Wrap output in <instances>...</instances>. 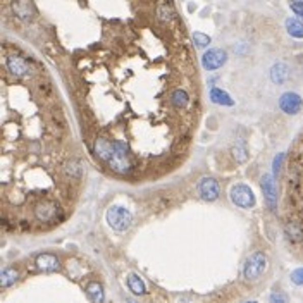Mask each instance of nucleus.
<instances>
[{
	"instance_id": "obj_1",
	"label": "nucleus",
	"mask_w": 303,
	"mask_h": 303,
	"mask_svg": "<svg viewBox=\"0 0 303 303\" xmlns=\"http://www.w3.org/2000/svg\"><path fill=\"white\" fill-rule=\"evenodd\" d=\"M95 155L100 160L107 162L108 167L114 171L116 174L128 176L133 174L136 169V162L131 153L129 147L121 140H108L105 136L95 138L93 143Z\"/></svg>"
},
{
	"instance_id": "obj_2",
	"label": "nucleus",
	"mask_w": 303,
	"mask_h": 303,
	"mask_svg": "<svg viewBox=\"0 0 303 303\" xmlns=\"http://www.w3.org/2000/svg\"><path fill=\"white\" fill-rule=\"evenodd\" d=\"M33 214L40 223H61L64 219V212H62L61 203L56 200H40L35 203L33 207Z\"/></svg>"
},
{
	"instance_id": "obj_3",
	"label": "nucleus",
	"mask_w": 303,
	"mask_h": 303,
	"mask_svg": "<svg viewBox=\"0 0 303 303\" xmlns=\"http://www.w3.org/2000/svg\"><path fill=\"white\" fill-rule=\"evenodd\" d=\"M107 223L114 231L123 233L129 228L131 223H133V215L128 209L121 205H112L111 209L107 210Z\"/></svg>"
},
{
	"instance_id": "obj_4",
	"label": "nucleus",
	"mask_w": 303,
	"mask_h": 303,
	"mask_svg": "<svg viewBox=\"0 0 303 303\" xmlns=\"http://www.w3.org/2000/svg\"><path fill=\"white\" fill-rule=\"evenodd\" d=\"M267 267V257L264 252H255L248 257V260L245 262V267H243V276H245L246 281H257L262 274L265 272Z\"/></svg>"
},
{
	"instance_id": "obj_5",
	"label": "nucleus",
	"mask_w": 303,
	"mask_h": 303,
	"mask_svg": "<svg viewBox=\"0 0 303 303\" xmlns=\"http://www.w3.org/2000/svg\"><path fill=\"white\" fill-rule=\"evenodd\" d=\"M229 198L236 207H241V209H252L255 205V195H253L252 188L246 186V184H234V186L229 189Z\"/></svg>"
},
{
	"instance_id": "obj_6",
	"label": "nucleus",
	"mask_w": 303,
	"mask_h": 303,
	"mask_svg": "<svg viewBox=\"0 0 303 303\" xmlns=\"http://www.w3.org/2000/svg\"><path fill=\"white\" fill-rule=\"evenodd\" d=\"M260 186L267 209L270 212H276V209H278V188H276V181L272 178V174H264V178L260 181Z\"/></svg>"
},
{
	"instance_id": "obj_7",
	"label": "nucleus",
	"mask_w": 303,
	"mask_h": 303,
	"mask_svg": "<svg viewBox=\"0 0 303 303\" xmlns=\"http://www.w3.org/2000/svg\"><path fill=\"white\" fill-rule=\"evenodd\" d=\"M6 67L16 78H28V76H31V66L21 56H7Z\"/></svg>"
},
{
	"instance_id": "obj_8",
	"label": "nucleus",
	"mask_w": 303,
	"mask_h": 303,
	"mask_svg": "<svg viewBox=\"0 0 303 303\" xmlns=\"http://www.w3.org/2000/svg\"><path fill=\"white\" fill-rule=\"evenodd\" d=\"M301 105H303L301 97L295 92H286L281 95V98H279V108L288 116L298 114V112L301 111Z\"/></svg>"
},
{
	"instance_id": "obj_9",
	"label": "nucleus",
	"mask_w": 303,
	"mask_h": 303,
	"mask_svg": "<svg viewBox=\"0 0 303 303\" xmlns=\"http://www.w3.org/2000/svg\"><path fill=\"white\" fill-rule=\"evenodd\" d=\"M226 61H228V53H226V50H221V48H210L202 57V64L207 71L219 69L221 66L226 64Z\"/></svg>"
},
{
	"instance_id": "obj_10",
	"label": "nucleus",
	"mask_w": 303,
	"mask_h": 303,
	"mask_svg": "<svg viewBox=\"0 0 303 303\" xmlns=\"http://www.w3.org/2000/svg\"><path fill=\"white\" fill-rule=\"evenodd\" d=\"M221 188L219 183L214 178H202L200 183H198V195H200L202 200L205 202H214L219 198Z\"/></svg>"
},
{
	"instance_id": "obj_11",
	"label": "nucleus",
	"mask_w": 303,
	"mask_h": 303,
	"mask_svg": "<svg viewBox=\"0 0 303 303\" xmlns=\"http://www.w3.org/2000/svg\"><path fill=\"white\" fill-rule=\"evenodd\" d=\"M35 264H36V269L42 270V272H56V270L61 269L59 257L53 255V253H42V255L36 257Z\"/></svg>"
},
{
	"instance_id": "obj_12",
	"label": "nucleus",
	"mask_w": 303,
	"mask_h": 303,
	"mask_svg": "<svg viewBox=\"0 0 303 303\" xmlns=\"http://www.w3.org/2000/svg\"><path fill=\"white\" fill-rule=\"evenodd\" d=\"M12 12L17 19L21 21H30L33 17V6L30 0H12Z\"/></svg>"
},
{
	"instance_id": "obj_13",
	"label": "nucleus",
	"mask_w": 303,
	"mask_h": 303,
	"mask_svg": "<svg viewBox=\"0 0 303 303\" xmlns=\"http://www.w3.org/2000/svg\"><path fill=\"white\" fill-rule=\"evenodd\" d=\"M288 78H289L288 64H284V62H278V64H274L272 67H270V79H272V83L283 85V83H286Z\"/></svg>"
},
{
	"instance_id": "obj_14",
	"label": "nucleus",
	"mask_w": 303,
	"mask_h": 303,
	"mask_svg": "<svg viewBox=\"0 0 303 303\" xmlns=\"http://www.w3.org/2000/svg\"><path fill=\"white\" fill-rule=\"evenodd\" d=\"M284 233H286V238L291 243H300L303 239V228L298 221H289V223L284 226Z\"/></svg>"
},
{
	"instance_id": "obj_15",
	"label": "nucleus",
	"mask_w": 303,
	"mask_h": 303,
	"mask_svg": "<svg viewBox=\"0 0 303 303\" xmlns=\"http://www.w3.org/2000/svg\"><path fill=\"white\" fill-rule=\"evenodd\" d=\"M210 100L215 103V105H224V107H233L234 102L233 98L229 97L228 92L221 88H212L210 90Z\"/></svg>"
},
{
	"instance_id": "obj_16",
	"label": "nucleus",
	"mask_w": 303,
	"mask_h": 303,
	"mask_svg": "<svg viewBox=\"0 0 303 303\" xmlns=\"http://www.w3.org/2000/svg\"><path fill=\"white\" fill-rule=\"evenodd\" d=\"M87 295L90 296V300L93 303H102L103 298H105V293H103V288L100 283L93 281L87 284Z\"/></svg>"
},
{
	"instance_id": "obj_17",
	"label": "nucleus",
	"mask_w": 303,
	"mask_h": 303,
	"mask_svg": "<svg viewBox=\"0 0 303 303\" xmlns=\"http://www.w3.org/2000/svg\"><path fill=\"white\" fill-rule=\"evenodd\" d=\"M284 26H286V31L289 33V36H293V38H303V22L300 19H296V17H288Z\"/></svg>"
},
{
	"instance_id": "obj_18",
	"label": "nucleus",
	"mask_w": 303,
	"mask_h": 303,
	"mask_svg": "<svg viewBox=\"0 0 303 303\" xmlns=\"http://www.w3.org/2000/svg\"><path fill=\"white\" fill-rule=\"evenodd\" d=\"M17 279H19V272H17V269H14V267L4 269L2 274H0V284H2V288L12 286Z\"/></svg>"
},
{
	"instance_id": "obj_19",
	"label": "nucleus",
	"mask_w": 303,
	"mask_h": 303,
	"mask_svg": "<svg viewBox=\"0 0 303 303\" xmlns=\"http://www.w3.org/2000/svg\"><path fill=\"white\" fill-rule=\"evenodd\" d=\"M171 103H173L174 107H179V108H184L189 105V95L184 92V90H174L173 93H171Z\"/></svg>"
},
{
	"instance_id": "obj_20",
	"label": "nucleus",
	"mask_w": 303,
	"mask_h": 303,
	"mask_svg": "<svg viewBox=\"0 0 303 303\" xmlns=\"http://www.w3.org/2000/svg\"><path fill=\"white\" fill-rule=\"evenodd\" d=\"M128 288L134 293V295H145V293H147V288H145L143 279L140 278L138 274H129L128 276Z\"/></svg>"
},
{
	"instance_id": "obj_21",
	"label": "nucleus",
	"mask_w": 303,
	"mask_h": 303,
	"mask_svg": "<svg viewBox=\"0 0 303 303\" xmlns=\"http://www.w3.org/2000/svg\"><path fill=\"white\" fill-rule=\"evenodd\" d=\"M157 17H159L162 22H171V21H173V17H174L173 7L167 6L166 2L159 4V6H157Z\"/></svg>"
},
{
	"instance_id": "obj_22",
	"label": "nucleus",
	"mask_w": 303,
	"mask_h": 303,
	"mask_svg": "<svg viewBox=\"0 0 303 303\" xmlns=\"http://www.w3.org/2000/svg\"><path fill=\"white\" fill-rule=\"evenodd\" d=\"M64 171L67 176H72V178H79L81 174H83V167L76 159H71V160H66L64 162Z\"/></svg>"
},
{
	"instance_id": "obj_23",
	"label": "nucleus",
	"mask_w": 303,
	"mask_h": 303,
	"mask_svg": "<svg viewBox=\"0 0 303 303\" xmlns=\"http://www.w3.org/2000/svg\"><path fill=\"white\" fill-rule=\"evenodd\" d=\"M233 153H234V159H236L238 162H245L248 159V152H246V147L243 142H238L236 145H234Z\"/></svg>"
},
{
	"instance_id": "obj_24",
	"label": "nucleus",
	"mask_w": 303,
	"mask_h": 303,
	"mask_svg": "<svg viewBox=\"0 0 303 303\" xmlns=\"http://www.w3.org/2000/svg\"><path fill=\"white\" fill-rule=\"evenodd\" d=\"M193 42H195L197 47H207V45H210V36L205 35V33H200V31H195L193 33Z\"/></svg>"
},
{
	"instance_id": "obj_25",
	"label": "nucleus",
	"mask_w": 303,
	"mask_h": 303,
	"mask_svg": "<svg viewBox=\"0 0 303 303\" xmlns=\"http://www.w3.org/2000/svg\"><path fill=\"white\" fill-rule=\"evenodd\" d=\"M289 7H291V11L295 12L298 17L303 19V0H291V2H289Z\"/></svg>"
},
{
	"instance_id": "obj_26",
	"label": "nucleus",
	"mask_w": 303,
	"mask_h": 303,
	"mask_svg": "<svg viewBox=\"0 0 303 303\" xmlns=\"http://www.w3.org/2000/svg\"><path fill=\"white\" fill-rule=\"evenodd\" d=\"M291 281L295 284H298V286H303V267L293 270V272H291Z\"/></svg>"
},
{
	"instance_id": "obj_27",
	"label": "nucleus",
	"mask_w": 303,
	"mask_h": 303,
	"mask_svg": "<svg viewBox=\"0 0 303 303\" xmlns=\"http://www.w3.org/2000/svg\"><path fill=\"white\" fill-rule=\"evenodd\" d=\"M270 303H288V296L281 291H274L270 295Z\"/></svg>"
},
{
	"instance_id": "obj_28",
	"label": "nucleus",
	"mask_w": 303,
	"mask_h": 303,
	"mask_svg": "<svg viewBox=\"0 0 303 303\" xmlns=\"http://www.w3.org/2000/svg\"><path fill=\"white\" fill-rule=\"evenodd\" d=\"M283 159H284V153H279V155L274 159L272 171H274V174H276V176H278L279 173H281V164H283Z\"/></svg>"
},
{
	"instance_id": "obj_29",
	"label": "nucleus",
	"mask_w": 303,
	"mask_h": 303,
	"mask_svg": "<svg viewBox=\"0 0 303 303\" xmlns=\"http://www.w3.org/2000/svg\"><path fill=\"white\" fill-rule=\"evenodd\" d=\"M40 90H42L43 95H47V97H48V95H52V92H53V90H52V85L47 83V81H45V83H40Z\"/></svg>"
},
{
	"instance_id": "obj_30",
	"label": "nucleus",
	"mask_w": 303,
	"mask_h": 303,
	"mask_svg": "<svg viewBox=\"0 0 303 303\" xmlns=\"http://www.w3.org/2000/svg\"><path fill=\"white\" fill-rule=\"evenodd\" d=\"M248 303H257V301H248Z\"/></svg>"
}]
</instances>
